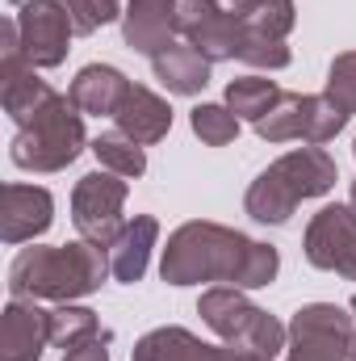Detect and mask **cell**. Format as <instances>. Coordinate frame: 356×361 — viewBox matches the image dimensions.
I'll return each mask as SVG.
<instances>
[{"label":"cell","instance_id":"obj_1","mask_svg":"<svg viewBox=\"0 0 356 361\" xmlns=\"http://www.w3.org/2000/svg\"><path fill=\"white\" fill-rule=\"evenodd\" d=\"M276 277V252L243 240L239 231H222L214 223L180 227L164 252V281H235V286H268Z\"/></svg>","mask_w":356,"mask_h":361},{"label":"cell","instance_id":"obj_2","mask_svg":"<svg viewBox=\"0 0 356 361\" xmlns=\"http://www.w3.org/2000/svg\"><path fill=\"white\" fill-rule=\"evenodd\" d=\"M105 257L92 244L68 248H30L13 265V294H42V298H76L101 286Z\"/></svg>","mask_w":356,"mask_h":361},{"label":"cell","instance_id":"obj_3","mask_svg":"<svg viewBox=\"0 0 356 361\" xmlns=\"http://www.w3.org/2000/svg\"><path fill=\"white\" fill-rule=\"evenodd\" d=\"M30 126L34 130L17 135V143H13V160L21 169L51 173V169H63V164L76 160V152L84 143V130H80V118L72 114L68 97H51V105Z\"/></svg>","mask_w":356,"mask_h":361},{"label":"cell","instance_id":"obj_4","mask_svg":"<svg viewBox=\"0 0 356 361\" xmlns=\"http://www.w3.org/2000/svg\"><path fill=\"white\" fill-rule=\"evenodd\" d=\"M122 197H126V185L113 177L92 173V177L80 180V189H76V227L89 244L105 248L122 235Z\"/></svg>","mask_w":356,"mask_h":361},{"label":"cell","instance_id":"obj_5","mask_svg":"<svg viewBox=\"0 0 356 361\" xmlns=\"http://www.w3.org/2000/svg\"><path fill=\"white\" fill-rule=\"evenodd\" d=\"M306 257L319 269H336L356 277V214L348 206H327L310 223L306 235Z\"/></svg>","mask_w":356,"mask_h":361},{"label":"cell","instance_id":"obj_6","mask_svg":"<svg viewBox=\"0 0 356 361\" xmlns=\"http://www.w3.org/2000/svg\"><path fill=\"white\" fill-rule=\"evenodd\" d=\"M21 30H25V59L30 63L51 68V63L63 59L72 21L59 8V0H30L25 13H21Z\"/></svg>","mask_w":356,"mask_h":361},{"label":"cell","instance_id":"obj_7","mask_svg":"<svg viewBox=\"0 0 356 361\" xmlns=\"http://www.w3.org/2000/svg\"><path fill=\"white\" fill-rule=\"evenodd\" d=\"M268 173L281 180L298 202H302V197H314V193H327V189L336 185V164H331V156H327V152H319V147L289 152V156H285V160H276Z\"/></svg>","mask_w":356,"mask_h":361},{"label":"cell","instance_id":"obj_8","mask_svg":"<svg viewBox=\"0 0 356 361\" xmlns=\"http://www.w3.org/2000/svg\"><path fill=\"white\" fill-rule=\"evenodd\" d=\"M177 30V0H130L126 42L143 55H160Z\"/></svg>","mask_w":356,"mask_h":361},{"label":"cell","instance_id":"obj_9","mask_svg":"<svg viewBox=\"0 0 356 361\" xmlns=\"http://www.w3.org/2000/svg\"><path fill=\"white\" fill-rule=\"evenodd\" d=\"M113 118H117L122 135H130L134 143H155L172 126V109L151 89H126V97H122V105H117Z\"/></svg>","mask_w":356,"mask_h":361},{"label":"cell","instance_id":"obj_10","mask_svg":"<svg viewBox=\"0 0 356 361\" xmlns=\"http://www.w3.org/2000/svg\"><path fill=\"white\" fill-rule=\"evenodd\" d=\"M51 227V193L46 189H25L8 185L4 189V240L17 244L25 235H38Z\"/></svg>","mask_w":356,"mask_h":361},{"label":"cell","instance_id":"obj_11","mask_svg":"<svg viewBox=\"0 0 356 361\" xmlns=\"http://www.w3.org/2000/svg\"><path fill=\"white\" fill-rule=\"evenodd\" d=\"M151 63H155V76H160L172 92L193 97V92H201L205 85H210V59H205L197 47L168 42L160 55H151Z\"/></svg>","mask_w":356,"mask_h":361},{"label":"cell","instance_id":"obj_12","mask_svg":"<svg viewBox=\"0 0 356 361\" xmlns=\"http://www.w3.org/2000/svg\"><path fill=\"white\" fill-rule=\"evenodd\" d=\"M46 336H51V315H42L38 307L13 302L4 311V361H38Z\"/></svg>","mask_w":356,"mask_h":361},{"label":"cell","instance_id":"obj_13","mask_svg":"<svg viewBox=\"0 0 356 361\" xmlns=\"http://www.w3.org/2000/svg\"><path fill=\"white\" fill-rule=\"evenodd\" d=\"M126 76L117 68H105V63H92L76 76L72 85V105H80L84 114H117L122 97H126Z\"/></svg>","mask_w":356,"mask_h":361},{"label":"cell","instance_id":"obj_14","mask_svg":"<svg viewBox=\"0 0 356 361\" xmlns=\"http://www.w3.org/2000/svg\"><path fill=\"white\" fill-rule=\"evenodd\" d=\"M134 361H231V349L201 345L197 336H189L180 328H160L134 349Z\"/></svg>","mask_w":356,"mask_h":361},{"label":"cell","instance_id":"obj_15","mask_svg":"<svg viewBox=\"0 0 356 361\" xmlns=\"http://www.w3.org/2000/svg\"><path fill=\"white\" fill-rule=\"evenodd\" d=\"M201 315H205V324L218 332V336H227V341H239L248 328H252V319L260 315L235 286H218V290H210L205 298H201Z\"/></svg>","mask_w":356,"mask_h":361},{"label":"cell","instance_id":"obj_16","mask_svg":"<svg viewBox=\"0 0 356 361\" xmlns=\"http://www.w3.org/2000/svg\"><path fill=\"white\" fill-rule=\"evenodd\" d=\"M155 219H134L130 227H122V235L113 240V248H109V269L117 281H139L143 269H147V248L155 244Z\"/></svg>","mask_w":356,"mask_h":361},{"label":"cell","instance_id":"obj_17","mask_svg":"<svg viewBox=\"0 0 356 361\" xmlns=\"http://www.w3.org/2000/svg\"><path fill=\"white\" fill-rule=\"evenodd\" d=\"M285 92L276 89L272 80H260V76H248V80H235L231 89H227V101H231V114L239 118H252V122H260L272 114V105L281 101Z\"/></svg>","mask_w":356,"mask_h":361},{"label":"cell","instance_id":"obj_18","mask_svg":"<svg viewBox=\"0 0 356 361\" xmlns=\"http://www.w3.org/2000/svg\"><path fill=\"white\" fill-rule=\"evenodd\" d=\"M293 206H298V197L272 177V173H265V177L248 189V210H252L260 223H285V219L293 214Z\"/></svg>","mask_w":356,"mask_h":361},{"label":"cell","instance_id":"obj_19","mask_svg":"<svg viewBox=\"0 0 356 361\" xmlns=\"http://www.w3.org/2000/svg\"><path fill=\"white\" fill-rule=\"evenodd\" d=\"M256 130L272 139V143H285V139H302V130H306V97H298V92H285L276 105H272V114L256 122Z\"/></svg>","mask_w":356,"mask_h":361},{"label":"cell","instance_id":"obj_20","mask_svg":"<svg viewBox=\"0 0 356 361\" xmlns=\"http://www.w3.org/2000/svg\"><path fill=\"white\" fill-rule=\"evenodd\" d=\"M92 152L101 156V164H109V169H117L122 177H139L143 169H147V156H143V147L130 139V135H101L96 143H92Z\"/></svg>","mask_w":356,"mask_h":361},{"label":"cell","instance_id":"obj_21","mask_svg":"<svg viewBox=\"0 0 356 361\" xmlns=\"http://www.w3.org/2000/svg\"><path fill=\"white\" fill-rule=\"evenodd\" d=\"M96 336V315L80 311V307H59L51 315V341L63 345V349H80Z\"/></svg>","mask_w":356,"mask_h":361},{"label":"cell","instance_id":"obj_22","mask_svg":"<svg viewBox=\"0 0 356 361\" xmlns=\"http://www.w3.org/2000/svg\"><path fill=\"white\" fill-rule=\"evenodd\" d=\"M344 122H348V114H344L331 97H306V130H302V139L327 143Z\"/></svg>","mask_w":356,"mask_h":361},{"label":"cell","instance_id":"obj_23","mask_svg":"<svg viewBox=\"0 0 356 361\" xmlns=\"http://www.w3.org/2000/svg\"><path fill=\"white\" fill-rule=\"evenodd\" d=\"M193 130H197L205 143L222 147V143H231V139L239 135V118H235L227 105H197V109H193Z\"/></svg>","mask_w":356,"mask_h":361},{"label":"cell","instance_id":"obj_24","mask_svg":"<svg viewBox=\"0 0 356 361\" xmlns=\"http://www.w3.org/2000/svg\"><path fill=\"white\" fill-rule=\"evenodd\" d=\"M59 8L68 13L76 34H89V30L117 17V0H59Z\"/></svg>","mask_w":356,"mask_h":361},{"label":"cell","instance_id":"obj_25","mask_svg":"<svg viewBox=\"0 0 356 361\" xmlns=\"http://www.w3.org/2000/svg\"><path fill=\"white\" fill-rule=\"evenodd\" d=\"M239 345H243L248 353L272 357V353H281V349H285V328H281V324H276L272 315H265V311H260V315L252 319V328H248V332L239 336Z\"/></svg>","mask_w":356,"mask_h":361},{"label":"cell","instance_id":"obj_26","mask_svg":"<svg viewBox=\"0 0 356 361\" xmlns=\"http://www.w3.org/2000/svg\"><path fill=\"white\" fill-rule=\"evenodd\" d=\"M239 59H243V63H252V68H285V63H289V51H285V42H281V38H268V34L248 30Z\"/></svg>","mask_w":356,"mask_h":361},{"label":"cell","instance_id":"obj_27","mask_svg":"<svg viewBox=\"0 0 356 361\" xmlns=\"http://www.w3.org/2000/svg\"><path fill=\"white\" fill-rule=\"evenodd\" d=\"M327 97H331L344 114H356V55H340V59L331 63Z\"/></svg>","mask_w":356,"mask_h":361},{"label":"cell","instance_id":"obj_28","mask_svg":"<svg viewBox=\"0 0 356 361\" xmlns=\"http://www.w3.org/2000/svg\"><path fill=\"white\" fill-rule=\"evenodd\" d=\"M293 353L289 361H344V353L352 349V341L340 336H293Z\"/></svg>","mask_w":356,"mask_h":361},{"label":"cell","instance_id":"obj_29","mask_svg":"<svg viewBox=\"0 0 356 361\" xmlns=\"http://www.w3.org/2000/svg\"><path fill=\"white\" fill-rule=\"evenodd\" d=\"M231 361H268L260 353H248V349H231Z\"/></svg>","mask_w":356,"mask_h":361},{"label":"cell","instance_id":"obj_30","mask_svg":"<svg viewBox=\"0 0 356 361\" xmlns=\"http://www.w3.org/2000/svg\"><path fill=\"white\" fill-rule=\"evenodd\" d=\"M352 202H356V185H352Z\"/></svg>","mask_w":356,"mask_h":361},{"label":"cell","instance_id":"obj_31","mask_svg":"<svg viewBox=\"0 0 356 361\" xmlns=\"http://www.w3.org/2000/svg\"><path fill=\"white\" fill-rule=\"evenodd\" d=\"M352 361H356V349H352Z\"/></svg>","mask_w":356,"mask_h":361},{"label":"cell","instance_id":"obj_32","mask_svg":"<svg viewBox=\"0 0 356 361\" xmlns=\"http://www.w3.org/2000/svg\"><path fill=\"white\" fill-rule=\"evenodd\" d=\"M352 311H356V302H352Z\"/></svg>","mask_w":356,"mask_h":361}]
</instances>
